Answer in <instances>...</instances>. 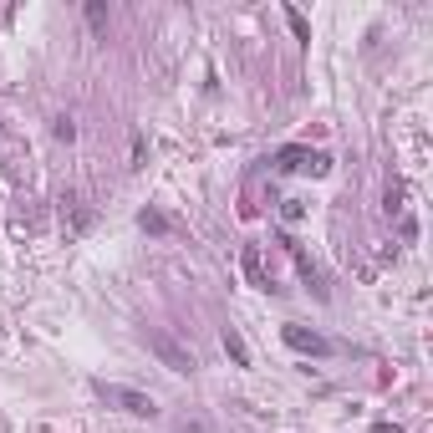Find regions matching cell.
<instances>
[{
	"instance_id": "obj_1",
	"label": "cell",
	"mask_w": 433,
	"mask_h": 433,
	"mask_svg": "<svg viewBox=\"0 0 433 433\" xmlns=\"http://www.w3.org/2000/svg\"><path fill=\"white\" fill-rule=\"evenodd\" d=\"M97 398H102V403H112V408H123V413H133V418H153V413H159V403H153L148 392H138V387L97 383Z\"/></svg>"
},
{
	"instance_id": "obj_2",
	"label": "cell",
	"mask_w": 433,
	"mask_h": 433,
	"mask_svg": "<svg viewBox=\"0 0 433 433\" xmlns=\"http://www.w3.org/2000/svg\"><path fill=\"white\" fill-rule=\"evenodd\" d=\"M148 352L168 367V372H194V352H183L174 336L163 332V326H153V332H148Z\"/></svg>"
},
{
	"instance_id": "obj_3",
	"label": "cell",
	"mask_w": 433,
	"mask_h": 433,
	"mask_svg": "<svg viewBox=\"0 0 433 433\" xmlns=\"http://www.w3.org/2000/svg\"><path fill=\"white\" fill-rule=\"evenodd\" d=\"M275 168H281V174H326V153H316V148H281L275 153Z\"/></svg>"
},
{
	"instance_id": "obj_4",
	"label": "cell",
	"mask_w": 433,
	"mask_h": 433,
	"mask_svg": "<svg viewBox=\"0 0 433 433\" xmlns=\"http://www.w3.org/2000/svg\"><path fill=\"white\" fill-rule=\"evenodd\" d=\"M281 342L291 347V352H306V357H326V352H332V342H326L321 332H311V326H281Z\"/></svg>"
},
{
	"instance_id": "obj_5",
	"label": "cell",
	"mask_w": 433,
	"mask_h": 433,
	"mask_svg": "<svg viewBox=\"0 0 433 433\" xmlns=\"http://www.w3.org/2000/svg\"><path fill=\"white\" fill-rule=\"evenodd\" d=\"M281 245H285V255L296 260V270L306 275V285H311V291H316V296H326V275H321V265H316V260H311L306 250H301V245L291 240V234H281Z\"/></svg>"
},
{
	"instance_id": "obj_6",
	"label": "cell",
	"mask_w": 433,
	"mask_h": 433,
	"mask_svg": "<svg viewBox=\"0 0 433 433\" xmlns=\"http://www.w3.org/2000/svg\"><path fill=\"white\" fill-rule=\"evenodd\" d=\"M240 270H245V281H250L255 291H270V275L260 270V250H255V245H250V250L240 255Z\"/></svg>"
},
{
	"instance_id": "obj_7",
	"label": "cell",
	"mask_w": 433,
	"mask_h": 433,
	"mask_svg": "<svg viewBox=\"0 0 433 433\" xmlns=\"http://www.w3.org/2000/svg\"><path fill=\"white\" fill-rule=\"evenodd\" d=\"M225 352H230L234 367H250V347H245V336L234 332V326H225Z\"/></svg>"
},
{
	"instance_id": "obj_8",
	"label": "cell",
	"mask_w": 433,
	"mask_h": 433,
	"mask_svg": "<svg viewBox=\"0 0 433 433\" xmlns=\"http://www.w3.org/2000/svg\"><path fill=\"white\" fill-rule=\"evenodd\" d=\"M138 225L148 230V234H168V219L159 214V209H143V219H138Z\"/></svg>"
},
{
	"instance_id": "obj_9",
	"label": "cell",
	"mask_w": 433,
	"mask_h": 433,
	"mask_svg": "<svg viewBox=\"0 0 433 433\" xmlns=\"http://www.w3.org/2000/svg\"><path fill=\"white\" fill-rule=\"evenodd\" d=\"M301 214H306V199H281V219H291V225H296Z\"/></svg>"
},
{
	"instance_id": "obj_10",
	"label": "cell",
	"mask_w": 433,
	"mask_h": 433,
	"mask_svg": "<svg viewBox=\"0 0 433 433\" xmlns=\"http://www.w3.org/2000/svg\"><path fill=\"white\" fill-rule=\"evenodd\" d=\"M285 21H291V31L301 36V41H311V26H306V16H301V10H285Z\"/></svg>"
},
{
	"instance_id": "obj_11",
	"label": "cell",
	"mask_w": 433,
	"mask_h": 433,
	"mask_svg": "<svg viewBox=\"0 0 433 433\" xmlns=\"http://www.w3.org/2000/svg\"><path fill=\"white\" fill-rule=\"evenodd\" d=\"M87 21H92V26L102 31V26H108V10H102V6H87Z\"/></svg>"
},
{
	"instance_id": "obj_12",
	"label": "cell",
	"mask_w": 433,
	"mask_h": 433,
	"mask_svg": "<svg viewBox=\"0 0 433 433\" xmlns=\"http://www.w3.org/2000/svg\"><path fill=\"white\" fill-rule=\"evenodd\" d=\"M57 138H67V143L77 138V128H72V117H57Z\"/></svg>"
},
{
	"instance_id": "obj_13",
	"label": "cell",
	"mask_w": 433,
	"mask_h": 433,
	"mask_svg": "<svg viewBox=\"0 0 433 433\" xmlns=\"http://www.w3.org/2000/svg\"><path fill=\"white\" fill-rule=\"evenodd\" d=\"M372 433H403V428H398V423H377Z\"/></svg>"
}]
</instances>
